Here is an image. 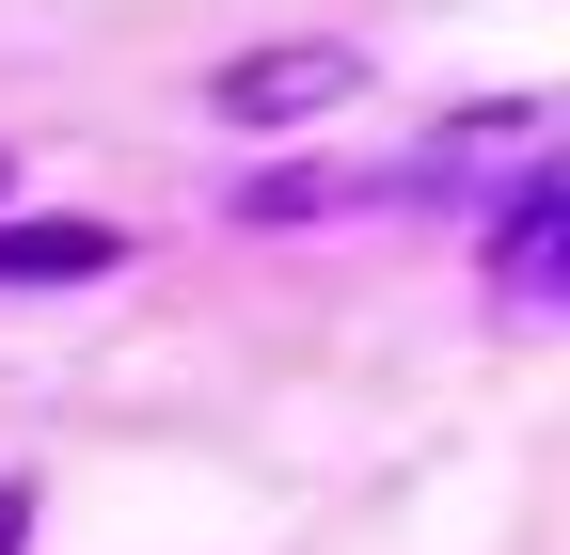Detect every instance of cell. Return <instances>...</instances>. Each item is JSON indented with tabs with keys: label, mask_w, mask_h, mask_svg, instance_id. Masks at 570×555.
<instances>
[{
	"label": "cell",
	"mask_w": 570,
	"mask_h": 555,
	"mask_svg": "<svg viewBox=\"0 0 570 555\" xmlns=\"http://www.w3.org/2000/svg\"><path fill=\"white\" fill-rule=\"evenodd\" d=\"M17 524H32V493H17V476H0V555H17Z\"/></svg>",
	"instance_id": "obj_4"
},
{
	"label": "cell",
	"mask_w": 570,
	"mask_h": 555,
	"mask_svg": "<svg viewBox=\"0 0 570 555\" xmlns=\"http://www.w3.org/2000/svg\"><path fill=\"white\" fill-rule=\"evenodd\" d=\"M554 286H570V191H554V175H523L508 206H491V302L539 318Z\"/></svg>",
	"instance_id": "obj_2"
},
{
	"label": "cell",
	"mask_w": 570,
	"mask_h": 555,
	"mask_svg": "<svg viewBox=\"0 0 570 555\" xmlns=\"http://www.w3.org/2000/svg\"><path fill=\"white\" fill-rule=\"evenodd\" d=\"M333 96H365V64H348V48H238L223 80H206L223 127H317Z\"/></svg>",
	"instance_id": "obj_1"
},
{
	"label": "cell",
	"mask_w": 570,
	"mask_h": 555,
	"mask_svg": "<svg viewBox=\"0 0 570 555\" xmlns=\"http://www.w3.org/2000/svg\"><path fill=\"white\" fill-rule=\"evenodd\" d=\"M127 238L111 223H0V286H80V270H111Z\"/></svg>",
	"instance_id": "obj_3"
}]
</instances>
